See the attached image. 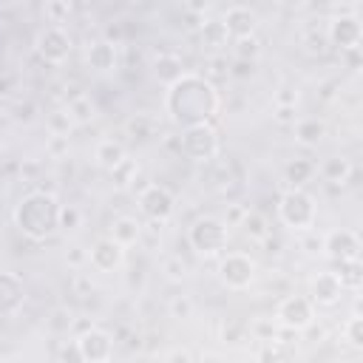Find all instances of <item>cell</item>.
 Here are the masks:
<instances>
[{
	"mask_svg": "<svg viewBox=\"0 0 363 363\" xmlns=\"http://www.w3.org/2000/svg\"><path fill=\"white\" fill-rule=\"evenodd\" d=\"M218 108H221V94L216 82L201 74L184 71L164 91V113L182 130L193 125H207L218 113Z\"/></svg>",
	"mask_w": 363,
	"mask_h": 363,
	"instance_id": "1",
	"label": "cell"
},
{
	"mask_svg": "<svg viewBox=\"0 0 363 363\" xmlns=\"http://www.w3.org/2000/svg\"><path fill=\"white\" fill-rule=\"evenodd\" d=\"M60 201L51 190H31L14 204V227L28 241H48L57 233Z\"/></svg>",
	"mask_w": 363,
	"mask_h": 363,
	"instance_id": "2",
	"label": "cell"
},
{
	"mask_svg": "<svg viewBox=\"0 0 363 363\" xmlns=\"http://www.w3.org/2000/svg\"><path fill=\"white\" fill-rule=\"evenodd\" d=\"M278 218L284 221V227H289V230H295V233L312 230L315 221H318L315 196L306 193L303 187H289V190L281 193V199H278Z\"/></svg>",
	"mask_w": 363,
	"mask_h": 363,
	"instance_id": "3",
	"label": "cell"
},
{
	"mask_svg": "<svg viewBox=\"0 0 363 363\" xmlns=\"http://www.w3.org/2000/svg\"><path fill=\"white\" fill-rule=\"evenodd\" d=\"M230 227L216 216H201L187 227V244L201 258H216L227 250Z\"/></svg>",
	"mask_w": 363,
	"mask_h": 363,
	"instance_id": "4",
	"label": "cell"
},
{
	"mask_svg": "<svg viewBox=\"0 0 363 363\" xmlns=\"http://www.w3.org/2000/svg\"><path fill=\"white\" fill-rule=\"evenodd\" d=\"M179 153L190 162H210L218 156V130L207 122V125H193V128H184L182 136H179Z\"/></svg>",
	"mask_w": 363,
	"mask_h": 363,
	"instance_id": "5",
	"label": "cell"
},
{
	"mask_svg": "<svg viewBox=\"0 0 363 363\" xmlns=\"http://www.w3.org/2000/svg\"><path fill=\"white\" fill-rule=\"evenodd\" d=\"M255 272H258V264L247 255V252H224L218 258V281L227 286V289H250V284L255 281Z\"/></svg>",
	"mask_w": 363,
	"mask_h": 363,
	"instance_id": "6",
	"label": "cell"
},
{
	"mask_svg": "<svg viewBox=\"0 0 363 363\" xmlns=\"http://www.w3.org/2000/svg\"><path fill=\"white\" fill-rule=\"evenodd\" d=\"M275 323L286 332H306L315 323V306L309 298L303 295H286L281 298L278 309H275Z\"/></svg>",
	"mask_w": 363,
	"mask_h": 363,
	"instance_id": "7",
	"label": "cell"
},
{
	"mask_svg": "<svg viewBox=\"0 0 363 363\" xmlns=\"http://www.w3.org/2000/svg\"><path fill=\"white\" fill-rule=\"evenodd\" d=\"M34 51L48 65H62L74 51V37L62 26H45V28H40V34L34 40Z\"/></svg>",
	"mask_w": 363,
	"mask_h": 363,
	"instance_id": "8",
	"label": "cell"
},
{
	"mask_svg": "<svg viewBox=\"0 0 363 363\" xmlns=\"http://www.w3.org/2000/svg\"><path fill=\"white\" fill-rule=\"evenodd\" d=\"M326 43L335 45L337 51H354L360 48L363 43V26H360V17L352 14V11H340L329 20L326 26Z\"/></svg>",
	"mask_w": 363,
	"mask_h": 363,
	"instance_id": "9",
	"label": "cell"
},
{
	"mask_svg": "<svg viewBox=\"0 0 363 363\" xmlns=\"http://www.w3.org/2000/svg\"><path fill=\"white\" fill-rule=\"evenodd\" d=\"M139 210L142 216H147L150 221L162 224L176 213V196L164 187V184H147L139 193Z\"/></svg>",
	"mask_w": 363,
	"mask_h": 363,
	"instance_id": "10",
	"label": "cell"
},
{
	"mask_svg": "<svg viewBox=\"0 0 363 363\" xmlns=\"http://www.w3.org/2000/svg\"><path fill=\"white\" fill-rule=\"evenodd\" d=\"M77 346H79L82 363H108L113 357V335L108 329H99V326L79 332Z\"/></svg>",
	"mask_w": 363,
	"mask_h": 363,
	"instance_id": "11",
	"label": "cell"
},
{
	"mask_svg": "<svg viewBox=\"0 0 363 363\" xmlns=\"http://www.w3.org/2000/svg\"><path fill=\"white\" fill-rule=\"evenodd\" d=\"M320 252L329 261H360V238L352 230H332L320 238Z\"/></svg>",
	"mask_w": 363,
	"mask_h": 363,
	"instance_id": "12",
	"label": "cell"
},
{
	"mask_svg": "<svg viewBox=\"0 0 363 363\" xmlns=\"http://www.w3.org/2000/svg\"><path fill=\"white\" fill-rule=\"evenodd\" d=\"M26 306V284L20 275L0 269V318H11Z\"/></svg>",
	"mask_w": 363,
	"mask_h": 363,
	"instance_id": "13",
	"label": "cell"
},
{
	"mask_svg": "<svg viewBox=\"0 0 363 363\" xmlns=\"http://www.w3.org/2000/svg\"><path fill=\"white\" fill-rule=\"evenodd\" d=\"M88 261H91V267L94 269H99V272H113V269H119L122 264H125V247H119L113 238H96L94 244H91V250H88Z\"/></svg>",
	"mask_w": 363,
	"mask_h": 363,
	"instance_id": "14",
	"label": "cell"
},
{
	"mask_svg": "<svg viewBox=\"0 0 363 363\" xmlns=\"http://www.w3.org/2000/svg\"><path fill=\"white\" fill-rule=\"evenodd\" d=\"M230 40H238V37H252L255 28H258V14L250 9V6H230L221 17Z\"/></svg>",
	"mask_w": 363,
	"mask_h": 363,
	"instance_id": "15",
	"label": "cell"
},
{
	"mask_svg": "<svg viewBox=\"0 0 363 363\" xmlns=\"http://www.w3.org/2000/svg\"><path fill=\"white\" fill-rule=\"evenodd\" d=\"M340 295H343V286L335 278V272H318L309 284L312 306H335V303H340Z\"/></svg>",
	"mask_w": 363,
	"mask_h": 363,
	"instance_id": "16",
	"label": "cell"
},
{
	"mask_svg": "<svg viewBox=\"0 0 363 363\" xmlns=\"http://www.w3.org/2000/svg\"><path fill=\"white\" fill-rule=\"evenodd\" d=\"M85 62H88V68L96 71V74H111V71H116V65H119V51H116V45H111V43H105V40H94V43H88V48H85Z\"/></svg>",
	"mask_w": 363,
	"mask_h": 363,
	"instance_id": "17",
	"label": "cell"
},
{
	"mask_svg": "<svg viewBox=\"0 0 363 363\" xmlns=\"http://www.w3.org/2000/svg\"><path fill=\"white\" fill-rule=\"evenodd\" d=\"M199 40H201V45L207 51H216V54L224 51L227 43H230V34H227L221 17H204L201 26H199Z\"/></svg>",
	"mask_w": 363,
	"mask_h": 363,
	"instance_id": "18",
	"label": "cell"
},
{
	"mask_svg": "<svg viewBox=\"0 0 363 363\" xmlns=\"http://www.w3.org/2000/svg\"><path fill=\"white\" fill-rule=\"evenodd\" d=\"M142 221L139 218H133V216H119V218H113L111 221V235L108 238H113L119 247H133L136 241H142Z\"/></svg>",
	"mask_w": 363,
	"mask_h": 363,
	"instance_id": "19",
	"label": "cell"
},
{
	"mask_svg": "<svg viewBox=\"0 0 363 363\" xmlns=\"http://www.w3.org/2000/svg\"><path fill=\"white\" fill-rule=\"evenodd\" d=\"M295 142L303 145V147H318L320 139L326 136V125L318 119V116H303V119H295Z\"/></svg>",
	"mask_w": 363,
	"mask_h": 363,
	"instance_id": "20",
	"label": "cell"
},
{
	"mask_svg": "<svg viewBox=\"0 0 363 363\" xmlns=\"http://www.w3.org/2000/svg\"><path fill=\"white\" fill-rule=\"evenodd\" d=\"M182 74H184L182 57H176V54H159V57L153 60V77H156L164 88H167V85H173Z\"/></svg>",
	"mask_w": 363,
	"mask_h": 363,
	"instance_id": "21",
	"label": "cell"
},
{
	"mask_svg": "<svg viewBox=\"0 0 363 363\" xmlns=\"http://www.w3.org/2000/svg\"><path fill=\"white\" fill-rule=\"evenodd\" d=\"M125 156H128V153H125L122 142H116V139H102V142L94 147V159H96V164H99L102 170H113Z\"/></svg>",
	"mask_w": 363,
	"mask_h": 363,
	"instance_id": "22",
	"label": "cell"
},
{
	"mask_svg": "<svg viewBox=\"0 0 363 363\" xmlns=\"http://www.w3.org/2000/svg\"><path fill=\"white\" fill-rule=\"evenodd\" d=\"M320 176H323V182H329V184H343V182H349V176H352V162H349L346 156H326V159L320 162Z\"/></svg>",
	"mask_w": 363,
	"mask_h": 363,
	"instance_id": "23",
	"label": "cell"
},
{
	"mask_svg": "<svg viewBox=\"0 0 363 363\" xmlns=\"http://www.w3.org/2000/svg\"><path fill=\"white\" fill-rule=\"evenodd\" d=\"M332 272L343 289H360V284H363V264L360 261H337Z\"/></svg>",
	"mask_w": 363,
	"mask_h": 363,
	"instance_id": "24",
	"label": "cell"
},
{
	"mask_svg": "<svg viewBox=\"0 0 363 363\" xmlns=\"http://www.w3.org/2000/svg\"><path fill=\"white\" fill-rule=\"evenodd\" d=\"M292 357V346L281 337H272V340H264L261 349H258V360L261 363H289Z\"/></svg>",
	"mask_w": 363,
	"mask_h": 363,
	"instance_id": "25",
	"label": "cell"
},
{
	"mask_svg": "<svg viewBox=\"0 0 363 363\" xmlns=\"http://www.w3.org/2000/svg\"><path fill=\"white\" fill-rule=\"evenodd\" d=\"M111 173V182H113V187L116 190H125V187H130L133 182H136V176H139V162L136 159H130V156H125L113 170H108Z\"/></svg>",
	"mask_w": 363,
	"mask_h": 363,
	"instance_id": "26",
	"label": "cell"
},
{
	"mask_svg": "<svg viewBox=\"0 0 363 363\" xmlns=\"http://www.w3.org/2000/svg\"><path fill=\"white\" fill-rule=\"evenodd\" d=\"M238 227L244 230V235H250V238H255V241H264V238L269 235V221H267V216L258 213V210H247Z\"/></svg>",
	"mask_w": 363,
	"mask_h": 363,
	"instance_id": "27",
	"label": "cell"
},
{
	"mask_svg": "<svg viewBox=\"0 0 363 363\" xmlns=\"http://www.w3.org/2000/svg\"><path fill=\"white\" fill-rule=\"evenodd\" d=\"M74 323H77V318H74V312L68 306H54L48 312V318H45V329L51 335H68L74 329Z\"/></svg>",
	"mask_w": 363,
	"mask_h": 363,
	"instance_id": "28",
	"label": "cell"
},
{
	"mask_svg": "<svg viewBox=\"0 0 363 363\" xmlns=\"http://www.w3.org/2000/svg\"><path fill=\"white\" fill-rule=\"evenodd\" d=\"M284 176L292 187H303L312 176H315V164L309 159H292L286 167H284Z\"/></svg>",
	"mask_w": 363,
	"mask_h": 363,
	"instance_id": "29",
	"label": "cell"
},
{
	"mask_svg": "<svg viewBox=\"0 0 363 363\" xmlns=\"http://www.w3.org/2000/svg\"><path fill=\"white\" fill-rule=\"evenodd\" d=\"M65 111H68V116L74 119V125H82V122H91V119H94V102H91V96H85V94L71 96L68 105H65Z\"/></svg>",
	"mask_w": 363,
	"mask_h": 363,
	"instance_id": "30",
	"label": "cell"
},
{
	"mask_svg": "<svg viewBox=\"0 0 363 363\" xmlns=\"http://www.w3.org/2000/svg\"><path fill=\"white\" fill-rule=\"evenodd\" d=\"M233 54H235V60L255 62V60H258V54H261V40H258V34L233 40Z\"/></svg>",
	"mask_w": 363,
	"mask_h": 363,
	"instance_id": "31",
	"label": "cell"
},
{
	"mask_svg": "<svg viewBox=\"0 0 363 363\" xmlns=\"http://www.w3.org/2000/svg\"><path fill=\"white\" fill-rule=\"evenodd\" d=\"M82 227V210L77 204H60V218H57V230L62 233H74Z\"/></svg>",
	"mask_w": 363,
	"mask_h": 363,
	"instance_id": "32",
	"label": "cell"
},
{
	"mask_svg": "<svg viewBox=\"0 0 363 363\" xmlns=\"http://www.w3.org/2000/svg\"><path fill=\"white\" fill-rule=\"evenodd\" d=\"M45 128H48V133H51V136H68V133H71V128H74V119L68 116V111H65V108H60V111H51V113H48Z\"/></svg>",
	"mask_w": 363,
	"mask_h": 363,
	"instance_id": "33",
	"label": "cell"
},
{
	"mask_svg": "<svg viewBox=\"0 0 363 363\" xmlns=\"http://www.w3.org/2000/svg\"><path fill=\"white\" fill-rule=\"evenodd\" d=\"M167 312H170V318H176V320H190L193 312H196V303H193L190 295H173V298L167 301Z\"/></svg>",
	"mask_w": 363,
	"mask_h": 363,
	"instance_id": "34",
	"label": "cell"
},
{
	"mask_svg": "<svg viewBox=\"0 0 363 363\" xmlns=\"http://www.w3.org/2000/svg\"><path fill=\"white\" fill-rule=\"evenodd\" d=\"M247 332H250V326H247L244 320L227 318V320L221 323V340H224V343H241V340L247 337Z\"/></svg>",
	"mask_w": 363,
	"mask_h": 363,
	"instance_id": "35",
	"label": "cell"
},
{
	"mask_svg": "<svg viewBox=\"0 0 363 363\" xmlns=\"http://www.w3.org/2000/svg\"><path fill=\"white\" fill-rule=\"evenodd\" d=\"M125 130H128L133 139H147V136H153V119L145 116V113H136V116L128 119Z\"/></svg>",
	"mask_w": 363,
	"mask_h": 363,
	"instance_id": "36",
	"label": "cell"
},
{
	"mask_svg": "<svg viewBox=\"0 0 363 363\" xmlns=\"http://www.w3.org/2000/svg\"><path fill=\"white\" fill-rule=\"evenodd\" d=\"M162 272L167 281H184L187 278V264L182 261V255H164L162 258Z\"/></svg>",
	"mask_w": 363,
	"mask_h": 363,
	"instance_id": "37",
	"label": "cell"
},
{
	"mask_svg": "<svg viewBox=\"0 0 363 363\" xmlns=\"http://www.w3.org/2000/svg\"><path fill=\"white\" fill-rule=\"evenodd\" d=\"M343 340H346L352 349H360V346H363V318H360V315H352V318L343 323Z\"/></svg>",
	"mask_w": 363,
	"mask_h": 363,
	"instance_id": "38",
	"label": "cell"
},
{
	"mask_svg": "<svg viewBox=\"0 0 363 363\" xmlns=\"http://www.w3.org/2000/svg\"><path fill=\"white\" fill-rule=\"evenodd\" d=\"M43 14H45V20L48 23H65L68 20V14H71V3H65V0H48L45 6H43Z\"/></svg>",
	"mask_w": 363,
	"mask_h": 363,
	"instance_id": "39",
	"label": "cell"
},
{
	"mask_svg": "<svg viewBox=\"0 0 363 363\" xmlns=\"http://www.w3.org/2000/svg\"><path fill=\"white\" fill-rule=\"evenodd\" d=\"M250 335L255 337V340H272V337H278V326L272 323V318H258V320H252L250 323Z\"/></svg>",
	"mask_w": 363,
	"mask_h": 363,
	"instance_id": "40",
	"label": "cell"
},
{
	"mask_svg": "<svg viewBox=\"0 0 363 363\" xmlns=\"http://www.w3.org/2000/svg\"><path fill=\"white\" fill-rule=\"evenodd\" d=\"M102 40L119 48V45L125 43V23H122V20H116V23H108V26L102 28Z\"/></svg>",
	"mask_w": 363,
	"mask_h": 363,
	"instance_id": "41",
	"label": "cell"
},
{
	"mask_svg": "<svg viewBox=\"0 0 363 363\" xmlns=\"http://www.w3.org/2000/svg\"><path fill=\"white\" fill-rule=\"evenodd\" d=\"M68 147H71L68 136H48V142H45V153L51 159H62L68 153Z\"/></svg>",
	"mask_w": 363,
	"mask_h": 363,
	"instance_id": "42",
	"label": "cell"
},
{
	"mask_svg": "<svg viewBox=\"0 0 363 363\" xmlns=\"http://www.w3.org/2000/svg\"><path fill=\"white\" fill-rule=\"evenodd\" d=\"M230 77H235V79H250V77H255V62L233 60V65H230Z\"/></svg>",
	"mask_w": 363,
	"mask_h": 363,
	"instance_id": "43",
	"label": "cell"
},
{
	"mask_svg": "<svg viewBox=\"0 0 363 363\" xmlns=\"http://www.w3.org/2000/svg\"><path fill=\"white\" fill-rule=\"evenodd\" d=\"M295 105H298V91L295 88L275 91V108H295Z\"/></svg>",
	"mask_w": 363,
	"mask_h": 363,
	"instance_id": "44",
	"label": "cell"
},
{
	"mask_svg": "<svg viewBox=\"0 0 363 363\" xmlns=\"http://www.w3.org/2000/svg\"><path fill=\"white\" fill-rule=\"evenodd\" d=\"M244 213H247V207L233 201V204H227V213H224V218H221V221H224L227 227H238V224H241V218H244Z\"/></svg>",
	"mask_w": 363,
	"mask_h": 363,
	"instance_id": "45",
	"label": "cell"
},
{
	"mask_svg": "<svg viewBox=\"0 0 363 363\" xmlns=\"http://www.w3.org/2000/svg\"><path fill=\"white\" fill-rule=\"evenodd\" d=\"M85 261H88V250H85V247L74 244V247L65 250V264H68V267H82Z\"/></svg>",
	"mask_w": 363,
	"mask_h": 363,
	"instance_id": "46",
	"label": "cell"
},
{
	"mask_svg": "<svg viewBox=\"0 0 363 363\" xmlns=\"http://www.w3.org/2000/svg\"><path fill=\"white\" fill-rule=\"evenodd\" d=\"M60 363H82V354H79L77 340H71V343H62V346H60Z\"/></svg>",
	"mask_w": 363,
	"mask_h": 363,
	"instance_id": "47",
	"label": "cell"
},
{
	"mask_svg": "<svg viewBox=\"0 0 363 363\" xmlns=\"http://www.w3.org/2000/svg\"><path fill=\"white\" fill-rule=\"evenodd\" d=\"M164 363H196L193 352L184 349V346H173L167 354H164Z\"/></svg>",
	"mask_w": 363,
	"mask_h": 363,
	"instance_id": "48",
	"label": "cell"
},
{
	"mask_svg": "<svg viewBox=\"0 0 363 363\" xmlns=\"http://www.w3.org/2000/svg\"><path fill=\"white\" fill-rule=\"evenodd\" d=\"M303 48H306L309 54H323V48H326V37H323V34H306Z\"/></svg>",
	"mask_w": 363,
	"mask_h": 363,
	"instance_id": "49",
	"label": "cell"
},
{
	"mask_svg": "<svg viewBox=\"0 0 363 363\" xmlns=\"http://www.w3.org/2000/svg\"><path fill=\"white\" fill-rule=\"evenodd\" d=\"M210 74H216V77H230V65L224 62V57H210Z\"/></svg>",
	"mask_w": 363,
	"mask_h": 363,
	"instance_id": "50",
	"label": "cell"
},
{
	"mask_svg": "<svg viewBox=\"0 0 363 363\" xmlns=\"http://www.w3.org/2000/svg\"><path fill=\"white\" fill-rule=\"evenodd\" d=\"M275 122L281 125H295V108H275Z\"/></svg>",
	"mask_w": 363,
	"mask_h": 363,
	"instance_id": "51",
	"label": "cell"
},
{
	"mask_svg": "<svg viewBox=\"0 0 363 363\" xmlns=\"http://www.w3.org/2000/svg\"><path fill=\"white\" fill-rule=\"evenodd\" d=\"M31 116H34V105H31V102H26V105L20 102V105H17V119H26V122H28Z\"/></svg>",
	"mask_w": 363,
	"mask_h": 363,
	"instance_id": "52",
	"label": "cell"
},
{
	"mask_svg": "<svg viewBox=\"0 0 363 363\" xmlns=\"http://www.w3.org/2000/svg\"><path fill=\"white\" fill-rule=\"evenodd\" d=\"M346 62H349V68H354V71H357V65H360V48L346 51Z\"/></svg>",
	"mask_w": 363,
	"mask_h": 363,
	"instance_id": "53",
	"label": "cell"
},
{
	"mask_svg": "<svg viewBox=\"0 0 363 363\" xmlns=\"http://www.w3.org/2000/svg\"><path fill=\"white\" fill-rule=\"evenodd\" d=\"M264 244H267V252H269V255H278V252H281V241H278V238H269V235H267Z\"/></svg>",
	"mask_w": 363,
	"mask_h": 363,
	"instance_id": "54",
	"label": "cell"
},
{
	"mask_svg": "<svg viewBox=\"0 0 363 363\" xmlns=\"http://www.w3.org/2000/svg\"><path fill=\"white\" fill-rule=\"evenodd\" d=\"M303 247H306V252H320V238H306Z\"/></svg>",
	"mask_w": 363,
	"mask_h": 363,
	"instance_id": "55",
	"label": "cell"
},
{
	"mask_svg": "<svg viewBox=\"0 0 363 363\" xmlns=\"http://www.w3.org/2000/svg\"><path fill=\"white\" fill-rule=\"evenodd\" d=\"M9 88H11V82H9V77L6 74H0V99L9 94Z\"/></svg>",
	"mask_w": 363,
	"mask_h": 363,
	"instance_id": "56",
	"label": "cell"
}]
</instances>
